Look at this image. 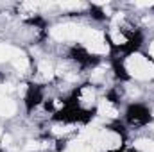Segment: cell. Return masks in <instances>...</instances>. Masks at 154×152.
Listing matches in <instances>:
<instances>
[{
  "label": "cell",
  "instance_id": "4",
  "mask_svg": "<svg viewBox=\"0 0 154 152\" xmlns=\"http://www.w3.org/2000/svg\"><path fill=\"white\" fill-rule=\"evenodd\" d=\"M84 29L86 25H81L77 22H61L48 31V36L57 43H72V41H81Z\"/></svg>",
  "mask_w": 154,
  "mask_h": 152
},
{
  "label": "cell",
  "instance_id": "12",
  "mask_svg": "<svg viewBox=\"0 0 154 152\" xmlns=\"http://www.w3.org/2000/svg\"><path fill=\"white\" fill-rule=\"evenodd\" d=\"M151 129H152V132H154V123H152V125H151Z\"/></svg>",
  "mask_w": 154,
  "mask_h": 152
},
{
  "label": "cell",
  "instance_id": "9",
  "mask_svg": "<svg viewBox=\"0 0 154 152\" xmlns=\"http://www.w3.org/2000/svg\"><path fill=\"white\" fill-rule=\"evenodd\" d=\"M134 149L138 152H154V140L151 138H140L134 141Z\"/></svg>",
  "mask_w": 154,
  "mask_h": 152
},
{
  "label": "cell",
  "instance_id": "1",
  "mask_svg": "<svg viewBox=\"0 0 154 152\" xmlns=\"http://www.w3.org/2000/svg\"><path fill=\"white\" fill-rule=\"evenodd\" d=\"M120 72L124 77L134 79V81H152L154 79V61L140 52H131L127 57L120 63Z\"/></svg>",
  "mask_w": 154,
  "mask_h": 152
},
{
  "label": "cell",
  "instance_id": "2",
  "mask_svg": "<svg viewBox=\"0 0 154 152\" xmlns=\"http://www.w3.org/2000/svg\"><path fill=\"white\" fill-rule=\"evenodd\" d=\"M84 140L95 152H115L122 147L124 136L115 127H99L91 129Z\"/></svg>",
  "mask_w": 154,
  "mask_h": 152
},
{
  "label": "cell",
  "instance_id": "5",
  "mask_svg": "<svg viewBox=\"0 0 154 152\" xmlns=\"http://www.w3.org/2000/svg\"><path fill=\"white\" fill-rule=\"evenodd\" d=\"M95 111H97V116H99V118H102V120H106V122L116 120V118L120 116V108H118V104H116L115 100H111L109 97L100 99Z\"/></svg>",
  "mask_w": 154,
  "mask_h": 152
},
{
  "label": "cell",
  "instance_id": "10",
  "mask_svg": "<svg viewBox=\"0 0 154 152\" xmlns=\"http://www.w3.org/2000/svg\"><path fill=\"white\" fill-rule=\"evenodd\" d=\"M149 54H151V57L154 59V41L151 43V48H149Z\"/></svg>",
  "mask_w": 154,
  "mask_h": 152
},
{
  "label": "cell",
  "instance_id": "8",
  "mask_svg": "<svg viewBox=\"0 0 154 152\" xmlns=\"http://www.w3.org/2000/svg\"><path fill=\"white\" fill-rule=\"evenodd\" d=\"M18 54H20V48L18 47H14L11 43L0 41V63H11Z\"/></svg>",
  "mask_w": 154,
  "mask_h": 152
},
{
  "label": "cell",
  "instance_id": "6",
  "mask_svg": "<svg viewBox=\"0 0 154 152\" xmlns=\"http://www.w3.org/2000/svg\"><path fill=\"white\" fill-rule=\"evenodd\" d=\"M34 75L39 82H50L52 79H56V65L47 57H39L34 65Z\"/></svg>",
  "mask_w": 154,
  "mask_h": 152
},
{
  "label": "cell",
  "instance_id": "3",
  "mask_svg": "<svg viewBox=\"0 0 154 152\" xmlns=\"http://www.w3.org/2000/svg\"><path fill=\"white\" fill-rule=\"evenodd\" d=\"M99 90L97 86L90 84V82H84L81 86H77L75 91H74V104L79 111L82 113H91L93 109H97V104H99Z\"/></svg>",
  "mask_w": 154,
  "mask_h": 152
},
{
  "label": "cell",
  "instance_id": "7",
  "mask_svg": "<svg viewBox=\"0 0 154 152\" xmlns=\"http://www.w3.org/2000/svg\"><path fill=\"white\" fill-rule=\"evenodd\" d=\"M149 120H151V114H149V111L145 108H142V106H131L127 109V122L133 127H142Z\"/></svg>",
  "mask_w": 154,
  "mask_h": 152
},
{
  "label": "cell",
  "instance_id": "11",
  "mask_svg": "<svg viewBox=\"0 0 154 152\" xmlns=\"http://www.w3.org/2000/svg\"><path fill=\"white\" fill-rule=\"evenodd\" d=\"M2 136H4V129H2V125H0V141H2Z\"/></svg>",
  "mask_w": 154,
  "mask_h": 152
}]
</instances>
